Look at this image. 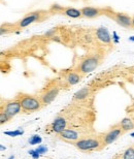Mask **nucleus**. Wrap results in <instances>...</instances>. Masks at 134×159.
Masks as SVG:
<instances>
[{
    "label": "nucleus",
    "instance_id": "obj_11",
    "mask_svg": "<svg viewBox=\"0 0 134 159\" xmlns=\"http://www.w3.org/2000/svg\"><path fill=\"white\" fill-rule=\"evenodd\" d=\"M96 37L98 40H100L101 42H103V44H105V45L110 44V42H111L110 35H109L107 29L103 28V27L98 28L96 30Z\"/></svg>",
    "mask_w": 134,
    "mask_h": 159
},
{
    "label": "nucleus",
    "instance_id": "obj_8",
    "mask_svg": "<svg viewBox=\"0 0 134 159\" xmlns=\"http://www.w3.org/2000/svg\"><path fill=\"white\" fill-rule=\"evenodd\" d=\"M59 137L61 139H63V141L67 143H72V144H74L76 141H78V139H81L80 134L76 132L75 130H73V129H66V128H65L62 132L59 133Z\"/></svg>",
    "mask_w": 134,
    "mask_h": 159
},
{
    "label": "nucleus",
    "instance_id": "obj_2",
    "mask_svg": "<svg viewBox=\"0 0 134 159\" xmlns=\"http://www.w3.org/2000/svg\"><path fill=\"white\" fill-rule=\"evenodd\" d=\"M19 100L21 102L22 110L26 113L37 112L43 106L40 98L34 97L32 95H22V97H20Z\"/></svg>",
    "mask_w": 134,
    "mask_h": 159
},
{
    "label": "nucleus",
    "instance_id": "obj_15",
    "mask_svg": "<svg viewBox=\"0 0 134 159\" xmlns=\"http://www.w3.org/2000/svg\"><path fill=\"white\" fill-rule=\"evenodd\" d=\"M119 125L123 128V130H124V131L131 130V129L134 128L133 121L131 119H129V118H125V119H123L121 122L119 123Z\"/></svg>",
    "mask_w": 134,
    "mask_h": 159
},
{
    "label": "nucleus",
    "instance_id": "obj_21",
    "mask_svg": "<svg viewBox=\"0 0 134 159\" xmlns=\"http://www.w3.org/2000/svg\"><path fill=\"white\" fill-rule=\"evenodd\" d=\"M131 40H134V36H133V37H131Z\"/></svg>",
    "mask_w": 134,
    "mask_h": 159
},
{
    "label": "nucleus",
    "instance_id": "obj_4",
    "mask_svg": "<svg viewBox=\"0 0 134 159\" xmlns=\"http://www.w3.org/2000/svg\"><path fill=\"white\" fill-rule=\"evenodd\" d=\"M43 12L39 10V12H33V13H29L24 17L23 19H21L18 23H16L15 25L18 29H23L28 27L29 25L36 22H40V21L43 20L42 16H43Z\"/></svg>",
    "mask_w": 134,
    "mask_h": 159
},
{
    "label": "nucleus",
    "instance_id": "obj_19",
    "mask_svg": "<svg viewBox=\"0 0 134 159\" xmlns=\"http://www.w3.org/2000/svg\"><path fill=\"white\" fill-rule=\"evenodd\" d=\"M132 28L134 29V16H132Z\"/></svg>",
    "mask_w": 134,
    "mask_h": 159
},
{
    "label": "nucleus",
    "instance_id": "obj_17",
    "mask_svg": "<svg viewBox=\"0 0 134 159\" xmlns=\"http://www.w3.org/2000/svg\"><path fill=\"white\" fill-rule=\"evenodd\" d=\"M122 159H134V146H130L122 154Z\"/></svg>",
    "mask_w": 134,
    "mask_h": 159
},
{
    "label": "nucleus",
    "instance_id": "obj_12",
    "mask_svg": "<svg viewBox=\"0 0 134 159\" xmlns=\"http://www.w3.org/2000/svg\"><path fill=\"white\" fill-rule=\"evenodd\" d=\"M65 126H66V121L63 117H57L55 121L53 122V125H52V129L53 131H55L56 133H60L62 132L65 129Z\"/></svg>",
    "mask_w": 134,
    "mask_h": 159
},
{
    "label": "nucleus",
    "instance_id": "obj_5",
    "mask_svg": "<svg viewBox=\"0 0 134 159\" xmlns=\"http://www.w3.org/2000/svg\"><path fill=\"white\" fill-rule=\"evenodd\" d=\"M104 15L110 17L113 20L116 21L120 26L123 27V28H127V29L132 28V17L126 15V13H114V12H105L104 10Z\"/></svg>",
    "mask_w": 134,
    "mask_h": 159
},
{
    "label": "nucleus",
    "instance_id": "obj_9",
    "mask_svg": "<svg viewBox=\"0 0 134 159\" xmlns=\"http://www.w3.org/2000/svg\"><path fill=\"white\" fill-rule=\"evenodd\" d=\"M59 88H52L50 90H48L45 93H43L42 96H40V100H42L43 106H48L51 102H53L55 100V98L58 96L59 94Z\"/></svg>",
    "mask_w": 134,
    "mask_h": 159
},
{
    "label": "nucleus",
    "instance_id": "obj_10",
    "mask_svg": "<svg viewBox=\"0 0 134 159\" xmlns=\"http://www.w3.org/2000/svg\"><path fill=\"white\" fill-rule=\"evenodd\" d=\"M83 17L88 18V19H94L99 17L100 15L104 13V9H98V7H93V6H85L81 9Z\"/></svg>",
    "mask_w": 134,
    "mask_h": 159
},
{
    "label": "nucleus",
    "instance_id": "obj_16",
    "mask_svg": "<svg viewBox=\"0 0 134 159\" xmlns=\"http://www.w3.org/2000/svg\"><path fill=\"white\" fill-rule=\"evenodd\" d=\"M90 94V89L88 88H83L81 89L80 91H78L74 94V99H78V100H81V99H85Z\"/></svg>",
    "mask_w": 134,
    "mask_h": 159
},
{
    "label": "nucleus",
    "instance_id": "obj_7",
    "mask_svg": "<svg viewBox=\"0 0 134 159\" xmlns=\"http://www.w3.org/2000/svg\"><path fill=\"white\" fill-rule=\"evenodd\" d=\"M2 110L6 113V114L9 115L10 118L15 117V116H17L19 113H20L22 110V107H21L20 100L17 99V100L6 101V103H5V106L3 107Z\"/></svg>",
    "mask_w": 134,
    "mask_h": 159
},
{
    "label": "nucleus",
    "instance_id": "obj_13",
    "mask_svg": "<svg viewBox=\"0 0 134 159\" xmlns=\"http://www.w3.org/2000/svg\"><path fill=\"white\" fill-rule=\"evenodd\" d=\"M61 15H64L66 17L73 18V19H78L83 17V13H81V9H76L74 7H64L63 12L61 13Z\"/></svg>",
    "mask_w": 134,
    "mask_h": 159
},
{
    "label": "nucleus",
    "instance_id": "obj_18",
    "mask_svg": "<svg viewBox=\"0 0 134 159\" xmlns=\"http://www.w3.org/2000/svg\"><path fill=\"white\" fill-rule=\"evenodd\" d=\"M9 120H10L9 116L7 115L5 112H3V110H1V113H0V124L3 125L4 123H7Z\"/></svg>",
    "mask_w": 134,
    "mask_h": 159
},
{
    "label": "nucleus",
    "instance_id": "obj_20",
    "mask_svg": "<svg viewBox=\"0 0 134 159\" xmlns=\"http://www.w3.org/2000/svg\"><path fill=\"white\" fill-rule=\"evenodd\" d=\"M113 159H122V157H121V158H119V156H116V157L113 158Z\"/></svg>",
    "mask_w": 134,
    "mask_h": 159
},
{
    "label": "nucleus",
    "instance_id": "obj_6",
    "mask_svg": "<svg viewBox=\"0 0 134 159\" xmlns=\"http://www.w3.org/2000/svg\"><path fill=\"white\" fill-rule=\"evenodd\" d=\"M98 65H99V59L96 56H90V57L85 58L81 62L80 66H78V72L81 74H89L96 69Z\"/></svg>",
    "mask_w": 134,
    "mask_h": 159
},
{
    "label": "nucleus",
    "instance_id": "obj_3",
    "mask_svg": "<svg viewBox=\"0 0 134 159\" xmlns=\"http://www.w3.org/2000/svg\"><path fill=\"white\" fill-rule=\"evenodd\" d=\"M125 131L123 130V128L119 124L114 125L113 128H110L108 131H106L104 134H102L101 137H102V142H103V146H108V145L113 144L114 142H116L119 137H121L123 134H124Z\"/></svg>",
    "mask_w": 134,
    "mask_h": 159
},
{
    "label": "nucleus",
    "instance_id": "obj_1",
    "mask_svg": "<svg viewBox=\"0 0 134 159\" xmlns=\"http://www.w3.org/2000/svg\"><path fill=\"white\" fill-rule=\"evenodd\" d=\"M74 147L81 152H92V151L101 150L103 147V142L101 136H85L81 137L76 141Z\"/></svg>",
    "mask_w": 134,
    "mask_h": 159
},
{
    "label": "nucleus",
    "instance_id": "obj_14",
    "mask_svg": "<svg viewBox=\"0 0 134 159\" xmlns=\"http://www.w3.org/2000/svg\"><path fill=\"white\" fill-rule=\"evenodd\" d=\"M81 77H83V74H80V72H70L66 77V82L68 85H75L78 83H80Z\"/></svg>",
    "mask_w": 134,
    "mask_h": 159
}]
</instances>
